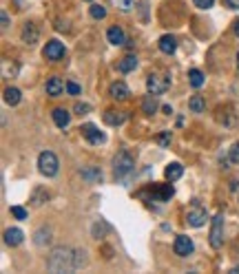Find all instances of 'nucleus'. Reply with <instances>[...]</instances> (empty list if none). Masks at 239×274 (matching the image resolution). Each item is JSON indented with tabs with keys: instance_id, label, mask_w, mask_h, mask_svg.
<instances>
[{
	"instance_id": "1",
	"label": "nucleus",
	"mask_w": 239,
	"mask_h": 274,
	"mask_svg": "<svg viewBox=\"0 0 239 274\" xmlns=\"http://www.w3.org/2000/svg\"><path fill=\"white\" fill-rule=\"evenodd\" d=\"M73 254H75V250L60 245V248H55L53 252L49 254L47 267H49L51 272H73V270H75Z\"/></svg>"
},
{
	"instance_id": "2",
	"label": "nucleus",
	"mask_w": 239,
	"mask_h": 274,
	"mask_svg": "<svg viewBox=\"0 0 239 274\" xmlns=\"http://www.w3.org/2000/svg\"><path fill=\"white\" fill-rule=\"evenodd\" d=\"M38 170H40V175H44V177L58 175L60 161L55 157V153H51V150H42V153L38 155Z\"/></svg>"
},
{
	"instance_id": "3",
	"label": "nucleus",
	"mask_w": 239,
	"mask_h": 274,
	"mask_svg": "<svg viewBox=\"0 0 239 274\" xmlns=\"http://www.w3.org/2000/svg\"><path fill=\"white\" fill-rule=\"evenodd\" d=\"M133 168H135V159H133V155L129 150H120V153L113 157V172H115L118 179H122V177H126L129 172H133Z\"/></svg>"
},
{
	"instance_id": "4",
	"label": "nucleus",
	"mask_w": 239,
	"mask_h": 274,
	"mask_svg": "<svg viewBox=\"0 0 239 274\" xmlns=\"http://www.w3.org/2000/svg\"><path fill=\"white\" fill-rule=\"evenodd\" d=\"M221 243H224V215H215L213 226H210V248L219 250Z\"/></svg>"
},
{
	"instance_id": "5",
	"label": "nucleus",
	"mask_w": 239,
	"mask_h": 274,
	"mask_svg": "<svg viewBox=\"0 0 239 274\" xmlns=\"http://www.w3.org/2000/svg\"><path fill=\"white\" fill-rule=\"evenodd\" d=\"M169 86H171V82L166 80L164 75H160V73H151L146 77V91L153 93V95L166 93V91H169Z\"/></svg>"
},
{
	"instance_id": "6",
	"label": "nucleus",
	"mask_w": 239,
	"mask_h": 274,
	"mask_svg": "<svg viewBox=\"0 0 239 274\" xmlns=\"http://www.w3.org/2000/svg\"><path fill=\"white\" fill-rule=\"evenodd\" d=\"M206 210L202 208V206L197 204V201H193V206H191V210H188V215H186V221H188V226H193V228H202L204 223H206Z\"/></svg>"
},
{
	"instance_id": "7",
	"label": "nucleus",
	"mask_w": 239,
	"mask_h": 274,
	"mask_svg": "<svg viewBox=\"0 0 239 274\" xmlns=\"http://www.w3.org/2000/svg\"><path fill=\"white\" fill-rule=\"evenodd\" d=\"M82 131V135H85V139L89 144H93V146H100V144H104L107 142V135H104L102 131L96 126V124H85L80 128Z\"/></svg>"
},
{
	"instance_id": "8",
	"label": "nucleus",
	"mask_w": 239,
	"mask_h": 274,
	"mask_svg": "<svg viewBox=\"0 0 239 274\" xmlns=\"http://www.w3.org/2000/svg\"><path fill=\"white\" fill-rule=\"evenodd\" d=\"M42 55L47 60H51V62H58V60L64 58V44L58 42V40H49L47 47H44V51H42Z\"/></svg>"
},
{
	"instance_id": "9",
	"label": "nucleus",
	"mask_w": 239,
	"mask_h": 274,
	"mask_svg": "<svg viewBox=\"0 0 239 274\" xmlns=\"http://www.w3.org/2000/svg\"><path fill=\"white\" fill-rule=\"evenodd\" d=\"M193 239L191 237H186V234H177L175 237V243H173V250H175V254L177 256H188L193 252Z\"/></svg>"
},
{
	"instance_id": "10",
	"label": "nucleus",
	"mask_w": 239,
	"mask_h": 274,
	"mask_svg": "<svg viewBox=\"0 0 239 274\" xmlns=\"http://www.w3.org/2000/svg\"><path fill=\"white\" fill-rule=\"evenodd\" d=\"M20 38H22V42H27V44H36L38 38H40V31H38V27L33 25V22H27L20 31Z\"/></svg>"
},
{
	"instance_id": "11",
	"label": "nucleus",
	"mask_w": 239,
	"mask_h": 274,
	"mask_svg": "<svg viewBox=\"0 0 239 274\" xmlns=\"http://www.w3.org/2000/svg\"><path fill=\"white\" fill-rule=\"evenodd\" d=\"M109 95L113 100H118V102H122V100L129 98V86H126L122 80H118V82H113V84L109 86Z\"/></svg>"
},
{
	"instance_id": "12",
	"label": "nucleus",
	"mask_w": 239,
	"mask_h": 274,
	"mask_svg": "<svg viewBox=\"0 0 239 274\" xmlns=\"http://www.w3.org/2000/svg\"><path fill=\"white\" fill-rule=\"evenodd\" d=\"M104 124L109 126H122L126 122V113H122V111H107V113L102 115Z\"/></svg>"
},
{
	"instance_id": "13",
	"label": "nucleus",
	"mask_w": 239,
	"mask_h": 274,
	"mask_svg": "<svg viewBox=\"0 0 239 274\" xmlns=\"http://www.w3.org/2000/svg\"><path fill=\"white\" fill-rule=\"evenodd\" d=\"M157 47H160V51L166 53V55H171V53H175L177 51V40H175V36H162L160 38V42H157Z\"/></svg>"
},
{
	"instance_id": "14",
	"label": "nucleus",
	"mask_w": 239,
	"mask_h": 274,
	"mask_svg": "<svg viewBox=\"0 0 239 274\" xmlns=\"http://www.w3.org/2000/svg\"><path fill=\"white\" fill-rule=\"evenodd\" d=\"M22 237H25V234H22L20 228H7V230H5V243L11 245V248L20 245L22 243Z\"/></svg>"
},
{
	"instance_id": "15",
	"label": "nucleus",
	"mask_w": 239,
	"mask_h": 274,
	"mask_svg": "<svg viewBox=\"0 0 239 274\" xmlns=\"http://www.w3.org/2000/svg\"><path fill=\"white\" fill-rule=\"evenodd\" d=\"M107 40L111 44H115V47H122L124 42H129L126 40V33L120 29V27H111V29L107 31Z\"/></svg>"
},
{
	"instance_id": "16",
	"label": "nucleus",
	"mask_w": 239,
	"mask_h": 274,
	"mask_svg": "<svg viewBox=\"0 0 239 274\" xmlns=\"http://www.w3.org/2000/svg\"><path fill=\"white\" fill-rule=\"evenodd\" d=\"M64 82L60 80V77H49L47 80V95H51V98H60L64 91Z\"/></svg>"
},
{
	"instance_id": "17",
	"label": "nucleus",
	"mask_w": 239,
	"mask_h": 274,
	"mask_svg": "<svg viewBox=\"0 0 239 274\" xmlns=\"http://www.w3.org/2000/svg\"><path fill=\"white\" fill-rule=\"evenodd\" d=\"M153 197H155V201H171V197H173L175 195V190H173V186H171V184H162V186H157L153 190Z\"/></svg>"
},
{
	"instance_id": "18",
	"label": "nucleus",
	"mask_w": 239,
	"mask_h": 274,
	"mask_svg": "<svg viewBox=\"0 0 239 274\" xmlns=\"http://www.w3.org/2000/svg\"><path fill=\"white\" fill-rule=\"evenodd\" d=\"M182 175H184V166L177 164V161H173V164H169V166L164 168V177H166L169 181H177Z\"/></svg>"
},
{
	"instance_id": "19",
	"label": "nucleus",
	"mask_w": 239,
	"mask_h": 274,
	"mask_svg": "<svg viewBox=\"0 0 239 274\" xmlns=\"http://www.w3.org/2000/svg\"><path fill=\"white\" fill-rule=\"evenodd\" d=\"M51 117H53V122H55V126L58 128H66L69 126V122H71V115H69V111L66 109H53Z\"/></svg>"
},
{
	"instance_id": "20",
	"label": "nucleus",
	"mask_w": 239,
	"mask_h": 274,
	"mask_svg": "<svg viewBox=\"0 0 239 274\" xmlns=\"http://www.w3.org/2000/svg\"><path fill=\"white\" fill-rule=\"evenodd\" d=\"M137 69V58L135 55H124V58L118 62V71L120 73H131V71Z\"/></svg>"
},
{
	"instance_id": "21",
	"label": "nucleus",
	"mask_w": 239,
	"mask_h": 274,
	"mask_svg": "<svg viewBox=\"0 0 239 274\" xmlns=\"http://www.w3.org/2000/svg\"><path fill=\"white\" fill-rule=\"evenodd\" d=\"M33 243L36 245H40V248H44V245H49L51 243V228H40L36 234H33Z\"/></svg>"
},
{
	"instance_id": "22",
	"label": "nucleus",
	"mask_w": 239,
	"mask_h": 274,
	"mask_svg": "<svg viewBox=\"0 0 239 274\" xmlns=\"http://www.w3.org/2000/svg\"><path fill=\"white\" fill-rule=\"evenodd\" d=\"M20 100H22L20 88H16V86H7V88H5V102H7L9 106H18Z\"/></svg>"
},
{
	"instance_id": "23",
	"label": "nucleus",
	"mask_w": 239,
	"mask_h": 274,
	"mask_svg": "<svg viewBox=\"0 0 239 274\" xmlns=\"http://www.w3.org/2000/svg\"><path fill=\"white\" fill-rule=\"evenodd\" d=\"M142 111L146 115H153L155 111H157V95H153V93H148L146 98L142 100Z\"/></svg>"
},
{
	"instance_id": "24",
	"label": "nucleus",
	"mask_w": 239,
	"mask_h": 274,
	"mask_svg": "<svg viewBox=\"0 0 239 274\" xmlns=\"http://www.w3.org/2000/svg\"><path fill=\"white\" fill-rule=\"evenodd\" d=\"M80 175L85 177V179H89L91 184H96V181L102 179V170L96 168V166H89V168H82V170H80Z\"/></svg>"
},
{
	"instance_id": "25",
	"label": "nucleus",
	"mask_w": 239,
	"mask_h": 274,
	"mask_svg": "<svg viewBox=\"0 0 239 274\" xmlns=\"http://www.w3.org/2000/svg\"><path fill=\"white\" fill-rule=\"evenodd\" d=\"M188 109H191L193 113H204V109H206V102H204L202 95H193V98L188 100Z\"/></svg>"
},
{
	"instance_id": "26",
	"label": "nucleus",
	"mask_w": 239,
	"mask_h": 274,
	"mask_svg": "<svg viewBox=\"0 0 239 274\" xmlns=\"http://www.w3.org/2000/svg\"><path fill=\"white\" fill-rule=\"evenodd\" d=\"M188 82H191V86L202 88L204 86V73L199 69H191L188 71Z\"/></svg>"
},
{
	"instance_id": "27",
	"label": "nucleus",
	"mask_w": 239,
	"mask_h": 274,
	"mask_svg": "<svg viewBox=\"0 0 239 274\" xmlns=\"http://www.w3.org/2000/svg\"><path fill=\"white\" fill-rule=\"evenodd\" d=\"M47 199H49L47 190H44V188H36V190H33V195H31V206H36V208H38V206H42Z\"/></svg>"
},
{
	"instance_id": "28",
	"label": "nucleus",
	"mask_w": 239,
	"mask_h": 274,
	"mask_svg": "<svg viewBox=\"0 0 239 274\" xmlns=\"http://www.w3.org/2000/svg\"><path fill=\"white\" fill-rule=\"evenodd\" d=\"M89 14H91V18H93V20H102V18H107V9H104L102 5H91V7H89Z\"/></svg>"
},
{
	"instance_id": "29",
	"label": "nucleus",
	"mask_w": 239,
	"mask_h": 274,
	"mask_svg": "<svg viewBox=\"0 0 239 274\" xmlns=\"http://www.w3.org/2000/svg\"><path fill=\"white\" fill-rule=\"evenodd\" d=\"M85 254H87L85 250H75V254H73V263H75V270H77V267H82V265L87 263V256H85Z\"/></svg>"
},
{
	"instance_id": "30",
	"label": "nucleus",
	"mask_w": 239,
	"mask_h": 274,
	"mask_svg": "<svg viewBox=\"0 0 239 274\" xmlns=\"http://www.w3.org/2000/svg\"><path fill=\"white\" fill-rule=\"evenodd\" d=\"M9 210H11V215H14L16 219H20V221H25V219H27V210L22 208V206H11Z\"/></svg>"
},
{
	"instance_id": "31",
	"label": "nucleus",
	"mask_w": 239,
	"mask_h": 274,
	"mask_svg": "<svg viewBox=\"0 0 239 274\" xmlns=\"http://www.w3.org/2000/svg\"><path fill=\"white\" fill-rule=\"evenodd\" d=\"M193 5H195L197 9H210L215 5V0H193Z\"/></svg>"
},
{
	"instance_id": "32",
	"label": "nucleus",
	"mask_w": 239,
	"mask_h": 274,
	"mask_svg": "<svg viewBox=\"0 0 239 274\" xmlns=\"http://www.w3.org/2000/svg\"><path fill=\"white\" fill-rule=\"evenodd\" d=\"M73 111H75V113H77V115H87V113H89V111H91V106H89L87 102H77Z\"/></svg>"
},
{
	"instance_id": "33",
	"label": "nucleus",
	"mask_w": 239,
	"mask_h": 274,
	"mask_svg": "<svg viewBox=\"0 0 239 274\" xmlns=\"http://www.w3.org/2000/svg\"><path fill=\"white\" fill-rule=\"evenodd\" d=\"M157 144H160V146H162V148H166V146H169V144H171V131L162 133V135L157 137Z\"/></svg>"
},
{
	"instance_id": "34",
	"label": "nucleus",
	"mask_w": 239,
	"mask_h": 274,
	"mask_svg": "<svg viewBox=\"0 0 239 274\" xmlns=\"http://www.w3.org/2000/svg\"><path fill=\"white\" fill-rule=\"evenodd\" d=\"M228 157H230L232 164H239V144H232V148H230Z\"/></svg>"
},
{
	"instance_id": "35",
	"label": "nucleus",
	"mask_w": 239,
	"mask_h": 274,
	"mask_svg": "<svg viewBox=\"0 0 239 274\" xmlns=\"http://www.w3.org/2000/svg\"><path fill=\"white\" fill-rule=\"evenodd\" d=\"M80 84H75V82H66V93L69 95H80Z\"/></svg>"
},
{
	"instance_id": "36",
	"label": "nucleus",
	"mask_w": 239,
	"mask_h": 274,
	"mask_svg": "<svg viewBox=\"0 0 239 274\" xmlns=\"http://www.w3.org/2000/svg\"><path fill=\"white\" fill-rule=\"evenodd\" d=\"M0 20H3V29H7V27H9V14H7V11L0 14Z\"/></svg>"
},
{
	"instance_id": "37",
	"label": "nucleus",
	"mask_w": 239,
	"mask_h": 274,
	"mask_svg": "<svg viewBox=\"0 0 239 274\" xmlns=\"http://www.w3.org/2000/svg\"><path fill=\"white\" fill-rule=\"evenodd\" d=\"M226 7H228V9H239V0H226Z\"/></svg>"
},
{
	"instance_id": "38",
	"label": "nucleus",
	"mask_w": 239,
	"mask_h": 274,
	"mask_svg": "<svg viewBox=\"0 0 239 274\" xmlns=\"http://www.w3.org/2000/svg\"><path fill=\"white\" fill-rule=\"evenodd\" d=\"M122 9L129 11V9H131V0H122Z\"/></svg>"
},
{
	"instance_id": "39",
	"label": "nucleus",
	"mask_w": 239,
	"mask_h": 274,
	"mask_svg": "<svg viewBox=\"0 0 239 274\" xmlns=\"http://www.w3.org/2000/svg\"><path fill=\"white\" fill-rule=\"evenodd\" d=\"M232 31H235V36L239 38V20H235V22H232Z\"/></svg>"
},
{
	"instance_id": "40",
	"label": "nucleus",
	"mask_w": 239,
	"mask_h": 274,
	"mask_svg": "<svg viewBox=\"0 0 239 274\" xmlns=\"http://www.w3.org/2000/svg\"><path fill=\"white\" fill-rule=\"evenodd\" d=\"M237 66H239V51H237Z\"/></svg>"
},
{
	"instance_id": "41",
	"label": "nucleus",
	"mask_w": 239,
	"mask_h": 274,
	"mask_svg": "<svg viewBox=\"0 0 239 274\" xmlns=\"http://www.w3.org/2000/svg\"><path fill=\"white\" fill-rule=\"evenodd\" d=\"M87 3H91V0H87Z\"/></svg>"
}]
</instances>
